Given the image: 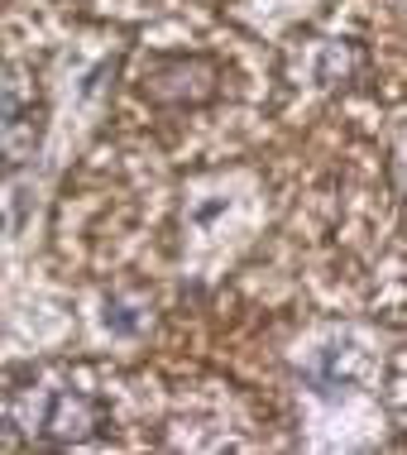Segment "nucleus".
Segmentation results:
<instances>
[{"mask_svg":"<svg viewBox=\"0 0 407 455\" xmlns=\"http://www.w3.org/2000/svg\"><path fill=\"white\" fill-rule=\"evenodd\" d=\"M101 326L110 336H140L144 326H149V312H144L140 302H125V298H110L106 312H101Z\"/></svg>","mask_w":407,"mask_h":455,"instance_id":"20e7f679","label":"nucleus"},{"mask_svg":"<svg viewBox=\"0 0 407 455\" xmlns=\"http://www.w3.org/2000/svg\"><path fill=\"white\" fill-rule=\"evenodd\" d=\"M44 120L29 116L24 106V92L10 82V72H0V164H20L39 149Z\"/></svg>","mask_w":407,"mask_h":455,"instance_id":"7ed1b4c3","label":"nucleus"},{"mask_svg":"<svg viewBox=\"0 0 407 455\" xmlns=\"http://www.w3.org/2000/svg\"><path fill=\"white\" fill-rule=\"evenodd\" d=\"M350 58H355V44H326L316 77H322L326 87H336V77H345V72H350Z\"/></svg>","mask_w":407,"mask_h":455,"instance_id":"39448f33","label":"nucleus"},{"mask_svg":"<svg viewBox=\"0 0 407 455\" xmlns=\"http://www.w3.org/2000/svg\"><path fill=\"white\" fill-rule=\"evenodd\" d=\"M220 82H226V72H220L216 58H202V53H168V58H154L149 68H144V101L154 106H206L220 96Z\"/></svg>","mask_w":407,"mask_h":455,"instance_id":"f257e3e1","label":"nucleus"},{"mask_svg":"<svg viewBox=\"0 0 407 455\" xmlns=\"http://www.w3.org/2000/svg\"><path fill=\"white\" fill-rule=\"evenodd\" d=\"M101 427H106V408L86 393H53V403L44 412V436L53 446H82V441L101 436Z\"/></svg>","mask_w":407,"mask_h":455,"instance_id":"f03ea898","label":"nucleus"}]
</instances>
